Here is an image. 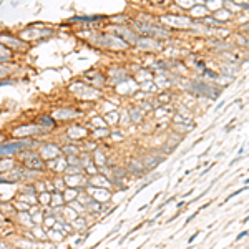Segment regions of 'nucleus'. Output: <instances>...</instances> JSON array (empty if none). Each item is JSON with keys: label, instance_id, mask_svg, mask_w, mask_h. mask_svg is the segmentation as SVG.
Wrapping results in <instances>:
<instances>
[{"label": "nucleus", "instance_id": "obj_1", "mask_svg": "<svg viewBox=\"0 0 249 249\" xmlns=\"http://www.w3.org/2000/svg\"><path fill=\"white\" fill-rule=\"evenodd\" d=\"M28 141H18V143H10V144H4L0 146V154H10V153H15L22 146H28Z\"/></svg>", "mask_w": 249, "mask_h": 249}, {"label": "nucleus", "instance_id": "obj_2", "mask_svg": "<svg viewBox=\"0 0 249 249\" xmlns=\"http://www.w3.org/2000/svg\"><path fill=\"white\" fill-rule=\"evenodd\" d=\"M0 211H2V214H7V216H10V214H15V208H13V203H4V204H0Z\"/></svg>", "mask_w": 249, "mask_h": 249}, {"label": "nucleus", "instance_id": "obj_3", "mask_svg": "<svg viewBox=\"0 0 249 249\" xmlns=\"http://www.w3.org/2000/svg\"><path fill=\"white\" fill-rule=\"evenodd\" d=\"M75 198H78V191L73 189V188H67L65 189V201H73Z\"/></svg>", "mask_w": 249, "mask_h": 249}, {"label": "nucleus", "instance_id": "obj_4", "mask_svg": "<svg viewBox=\"0 0 249 249\" xmlns=\"http://www.w3.org/2000/svg\"><path fill=\"white\" fill-rule=\"evenodd\" d=\"M70 224H72V226H75V229H78V231H83V229H85V226H86V223H85V219H83V217H81V219H80V217H76V219H73Z\"/></svg>", "mask_w": 249, "mask_h": 249}, {"label": "nucleus", "instance_id": "obj_5", "mask_svg": "<svg viewBox=\"0 0 249 249\" xmlns=\"http://www.w3.org/2000/svg\"><path fill=\"white\" fill-rule=\"evenodd\" d=\"M62 204H63V196L60 193L52 194V206H62Z\"/></svg>", "mask_w": 249, "mask_h": 249}, {"label": "nucleus", "instance_id": "obj_6", "mask_svg": "<svg viewBox=\"0 0 249 249\" xmlns=\"http://www.w3.org/2000/svg\"><path fill=\"white\" fill-rule=\"evenodd\" d=\"M33 233H35V236H37V238H40V239H48L47 238V231H42V229H38L37 226H33Z\"/></svg>", "mask_w": 249, "mask_h": 249}, {"label": "nucleus", "instance_id": "obj_7", "mask_svg": "<svg viewBox=\"0 0 249 249\" xmlns=\"http://www.w3.org/2000/svg\"><path fill=\"white\" fill-rule=\"evenodd\" d=\"M45 226H55V217L47 216V219H45Z\"/></svg>", "mask_w": 249, "mask_h": 249}, {"label": "nucleus", "instance_id": "obj_8", "mask_svg": "<svg viewBox=\"0 0 249 249\" xmlns=\"http://www.w3.org/2000/svg\"><path fill=\"white\" fill-rule=\"evenodd\" d=\"M0 183H10V180H4V178H0Z\"/></svg>", "mask_w": 249, "mask_h": 249}]
</instances>
